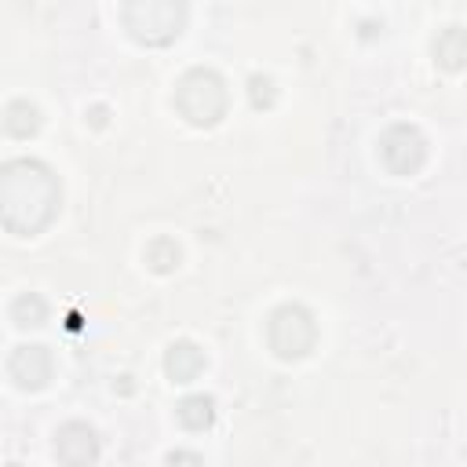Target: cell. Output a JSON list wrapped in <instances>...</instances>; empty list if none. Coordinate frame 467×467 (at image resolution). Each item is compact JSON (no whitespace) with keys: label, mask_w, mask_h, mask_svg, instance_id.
<instances>
[{"label":"cell","mask_w":467,"mask_h":467,"mask_svg":"<svg viewBox=\"0 0 467 467\" xmlns=\"http://www.w3.org/2000/svg\"><path fill=\"white\" fill-rule=\"evenodd\" d=\"M317 343V321L303 303H281L266 317V347L281 361H299Z\"/></svg>","instance_id":"obj_4"},{"label":"cell","mask_w":467,"mask_h":467,"mask_svg":"<svg viewBox=\"0 0 467 467\" xmlns=\"http://www.w3.org/2000/svg\"><path fill=\"white\" fill-rule=\"evenodd\" d=\"M11 321L18 328H40L47 321V299L36 296V292H22L15 303H11Z\"/></svg>","instance_id":"obj_13"},{"label":"cell","mask_w":467,"mask_h":467,"mask_svg":"<svg viewBox=\"0 0 467 467\" xmlns=\"http://www.w3.org/2000/svg\"><path fill=\"white\" fill-rule=\"evenodd\" d=\"M51 372H55V358H51V350H47L44 343H22V347H15L11 358H7V376H11V383H15L18 390H26V394L44 390L47 379H51Z\"/></svg>","instance_id":"obj_6"},{"label":"cell","mask_w":467,"mask_h":467,"mask_svg":"<svg viewBox=\"0 0 467 467\" xmlns=\"http://www.w3.org/2000/svg\"><path fill=\"white\" fill-rule=\"evenodd\" d=\"M179 117L193 128H215L226 109H230V95H226V80L208 69V66H193L175 80V95H171Z\"/></svg>","instance_id":"obj_3"},{"label":"cell","mask_w":467,"mask_h":467,"mask_svg":"<svg viewBox=\"0 0 467 467\" xmlns=\"http://www.w3.org/2000/svg\"><path fill=\"white\" fill-rule=\"evenodd\" d=\"M175 420L186 427V431H208L215 423V401L208 394H186L179 405H175Z\"/></svg>","instance_id":"obj_11"},{"label":"cell","mask_w":467,"mask_h":467,"mask_svg":"<svg viewBox=\"0 0 467 467\" xmlns=\"http://www.w3.org/2000/svg\"><path fill=\"white\" fill-rule=\"evenodd\" d=\"M434 62L449 73H460L463 69V58H467V40H463V26H445L438 29L434 36Z\"/></svg>","instance_id":"obj_9"},{"label":"cell","mask_w":467,"mask_h":467,"mask_svg":"<svg viewBox=\"0 0 467 467\" xmlns=\"http://www.w3.org/2000/svg\"><path fill=\"white\" fill-rule=\"evenodd\" d=\"M186 22H190L186 0H124L120 4V26L142 47L175 44L182 36Z\"/></svg>","instance_id":"obj_2"},{"label":"cell","mask_w":467,"mask_h":467,"mask_svg":"<svg viewBox=\"0 0 467 467\" xmlns=\"http://www.w3.org/2000/svg\"><path fill=\"white\" fill-rule=\"evenodd\" d=\"M55 456H58V463H66V467L95 463V460H99V438H95V431H91L88 423H80V420L62 423L58 434H55Z\"/></svg>","instance_id":"obj_7"},{"label":"cell","mask_w":467,"mask_h":467,"mask_svg":"<svg viewBox=\"0 0 467 467\" xmlns=\"http://www.w3.org/2000/svg\"><path fill=\"white\" fill-rule=\"evenodd\" d=\"M204 365H208V358L193 339H175L164 350V376L171 383H193L204 372Z\"/></svg>","instance_id":"obj_8"},{"label":"cell","mask_w":467,"mask_h":467,"mask_svg":"<svg viewBox=\"0 0 467 467\" xmlns=\"http://www.w3.org/2000/svg\"><path fill=\"white\" fill-rule=\"evenodd\" d=\"M142 259H146V266H150L153 274H171V270L182 263V248L175 244V237H153V241L146 244Z\"/></svg>","instance_id":"obj_12"},{"label":"cell","mask_w":467,"mask_h":467,"mask_svg":"<svg viewBox=\"0 0 467 467\" xmlns=\"http://www.w3.org/2000/svg\"><path fill=\"white\" fill-rule=\"evenodd\" d=\"M0 124H4V131H7L11 139H33V135L40 131L44 117H40V109H36L29 99H15V102H7Z\"/></svg>","instance_id":"obj_10"},{"label":"cell","mask_w":467,"mask_h":467,"mask_svg":"<svg viewBox=\"0 0 467 467\" xmlns=\"http://www.w3.org/2000/svg\"><path fill=\"white\" fill-rule=\"evenodd\" d=\"M62 208V182L51 164L36 157H15L0 164V226L11 237L44 234Z\"/></svg>","instance_id":"obj_1"},{"label":"cell","mask_w":467,"mask_h":467,"mask_svg":"<svg viewBox=\"0 0 467 467\" xmlns=\"http://www.w3.org/2000/svg\"><path fill=\"white\" fill-rule=\"evenodd\" d=\"M376 153H379V164L390 175H416L427 161V139L416 124H390L379 135Z\"/></svg>","instance_id":"obj_5"},{"label":"cell","mask_w":467,"mask_h":467,"mask_svg":"<svg viewBox=\"0 0 467 467\" xmlns=\"http://www.w3.org/2000/svg\"><path fill=\"white\" fill-rule=\"evenodd\" d=\"M248 99H252V106H255V109H270V106H274V99H277L274 80H270V77H263V73H255V77L248 80Z\"/></svg>","instance_id":"obj_14"},{"label":"cell","mask_w":467,"mask_h":467,"mask_svg":"<svg viewBox=\"0 0 467 467\" xmlns=\"http://www.w3.org/2000/svg\"><path fill=\"white\" fill-rule=\"evenodd\" d=\"M168 463H201V452H168Z\"/></svg>","instance_id":"obj_15"},{"label":"cell","mask_w":467,"mask_h":467,"mask_svg":"<svg viewBox=\"0 0 467 467\" xmlns=\"http://www.w3.org/2000/svg\"><path fill=\"white\" fill-rule=\"evenodd\" d=\"M106 113H109L106 106H91V109H88V120H91L95 128H102V124H106Z\"/></svg>","instance_id":"obj_16"}]
</instances>
